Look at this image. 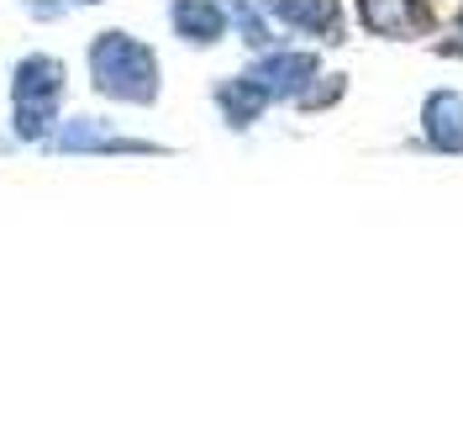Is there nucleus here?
Returning a JSON list of instances; mask_svg holds the SVG:
<instances>
[{
	"instance_id": "f257e3e1",
	"label": "nucleus",
	"mask_w": 463,
	"mask_h": 448,
	"mask_svg": "<svg viewBox=\"0 0 463 448\" xmlns=\"http://www.w3.org/2000/svg\"><path fill=\"white\" fill-rule=\"evenodd\" d=\"M90 80L106 100H127V106H153L158 100V59L132 32L111 27L90 43Z\"/></svg>"
},
{
	"instance_id": "f03ea898",
	"label": "nucleus",
	"mask_w": 463,
	"mask_h": 448,
	"mask_svg": "<svg viewBox=\"0 0 463 448\" xmlns=\"http://www.w3.org/2000/svg\"><path fill=\"white\" fill-rule=\"evenodd\" d=\"M48 148L53 153H158L153 143H143V138H121V132H111L100 117L63 121L53 138H48Z\"/></svg>"
},
{
	"instance_id": "7ed1b4c3",
	"label": "nucleus",
	"mask_w": 463,
	"mask_h": 448,
	"mask_svg": "<svg viewBox=\"0 0 463 448\" xmlns=\"http://www.w3.org/2000/svg\"><path fill=\"white\" fill-rule=\"evenodd\" d=\"M63 95V63L53 53H27L11 69V100H58Z\"/></svg>"
},
{
	"instance_id": "20e7f679",
	"label": "nucleus",
	"mask_w": 463,
	"mask_h": 448,
	"mask_svg": "<svg viewBox=\"0 0 463 448\" xmlns=\"http://www.w3.org/2000/svg\"><path fill=\"white\" fill-rule=\"evenodd\" d=\"M169 22H174V32H179L184 43H195V48L227 37V11H222L216 0H174Z\"/></svg>"
},
{
	"instance_id": "39448f33",
	"label": "nucleus",
	"mask_w": 463,
	"mask_h": 448,
	"mask_svg": "<svg viewBox=\"0 0 463 448\" xmlns=\"http://www.w3.org/2000/svg\"><path fill=\"white\" fill-rule=\"evenodd\" d=\"M269 11L289 27L311 32V37H326V43H337V32H343V5L337 0H269Z\"/></svg>"
},
{
	"instance_id": "423d86ee",
	"label": "nucleus",
	"mask_w": 463,
	"mask_h": 448,
	"mask_svg": "<svg viewBox=\"0 0 463 448\" xmlns=\"http://www.w3.org/2000/svg\"><path fill=\"white\" fill-rule=\"evenodd\" d=\"M253 80H259L269 95H306V85L317 80V59H311V53H269V59L253 69Z\"/></svg>"
},
{
	"instance_id": "0eeeda50",
	"label": "nucleus",
	"mask_w": 463,
	"mask_h": 448,
	"mask_svg": "<svg viewBox=\"0 0 463 448\" xmlns=\"http://www.w3.org/2000/svg\"><path fill=\"white\" fill-rule=\"evenodd\" d=\"M421 121H427V143L437 153H463V95L437 90L427 100V111H421Z\"/></svg>"
},
{
	"instance_id": "6e6552de",
	"label": "nucleus",
	"mask_w": 463,
	"mask_h": 448,
	"mask_svg": "<svg viewBox=\"0 0 463 448\" xmlns=\"http://www.w3.org/2000/svg\"><path fill=\"white\" fill-rule=\"evenodd\" d=\"M358 11H364V27L384 32V37H405L427 22L421 0H358Z\"/></svg>"
},
{
	"instance_id": "1a4fd4ad",
	"label": "nucleus",
	"mask_w": 463,
	"mask_h": 448,
	"mask_svg": "<svg viewBox=\"0 0 463 448\" xmlns=\"http://www.w3.org/2000/svg\"><path fill=\"white\" fill-rule=\"evenodd\" d=\"M269 100H274V95H269L253 74H248V80H222V85H216V106H222V117H227L232 127H253Z\"/></svg>"
},
{
	"instance_id": "9d476101",
	"label": "nucleus",
	"mask_w": 463,
	"mask_h": 448,
	"mask_svg": "<svg viewBox=\"0 0 463 448\" xmlns=\"http://www.w3.org/2000/svg\"><path fill=\"white\" fill-rule=\"evenodd\" d=\"M53 121H58V100H16L11 132H16L22 143H48V138H53Z\"/></svg>"
},
{
	"instance_id": "9b49d317",
	"label": "nucleus",
	"mask_w": 463,
	"mask_h": 448,
	"mask_svg": "<svg viewBox=\"0 0 463 448\" xmlns=\"http://www.w3.org/2000/svg\"><path fill=\"white\" fill-rule=\"evenodd\" d=\"M232 16H237V27H242V43H248V48H269V27H263V16L253 11V0H232Z\"/></svg>"
},
{
	"instance_id": "f8f14e48",
	"label": "nucleus",
	"mask_w": 463,
	"mask_h": 448,
	"mask_svg": "<svg viewBox=\"0 0 463 448\" xmlns=\"http://www.w3.org/2000/svg\"><path fill=\"white\" fill-rule=\"evenodd\" d=\"M27 11L32 16H43V22H53L58 11H63V0H27Z\"/></svg>"
},
{
	"instance_id": "ddd939ff",
	"label": "nucleus",
	"mask_w": 463,
	"mask_h": 448,
	"mask_svg": "<svg viewBox=\"0 0 463 448\" xmlns=\"http://www.w3.org/2000/svg\"><path fill=\"white\" fill-rule=\"evenodd\" d=\"M85 5H100V0H85Z\"/></svg>"
}]
</instances>
